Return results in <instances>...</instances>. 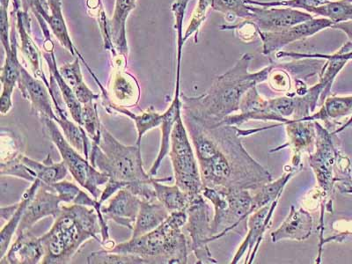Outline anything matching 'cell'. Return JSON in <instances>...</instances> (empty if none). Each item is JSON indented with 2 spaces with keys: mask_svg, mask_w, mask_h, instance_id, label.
Instances as JSON below:
<instances>
[{
  "mask_svg": "<svg viewBox=\"0 0 352 264\" xmlns=\"http://www.w3.org/2000/svg\"><path fill=\"white\" fill-rule=\"evenodd\" d=\"M182 115L196 153L204 187L252 191L272 181L270 172L243 146L239 127L206 126L190 115Z\"/></svg>",
  "mask_w": 352,
  "mask_h": 264,
  "instance_id": "cell-1",
  "label": "cell"
},
{
  "mask_svg": "<svg viewBox=\"0 0 352 264\" xmlns=\"http://www.w3.org/2000/svg\"><path fill=\"white\" fill-rule=\"evenodd\" d=\"M253 55L246 53L231 69L216 78L206 93L199 96L181 94L182 112L192 116L206 126H217L229 116L240 111L242 98L248 90L268 80L270 65L250 72Z\"/></svg>",
  "mask_w": 352,
  "mask_h": 264,
  "instance_id": "cell-2",
  "label": "cell"
},
{
  "mask_svg": "<svg viewBox=\"0 0 352 264\" xmlns=\"http://www.w3.org/2000/svg\"><path fill=\"white\" fill-rule=\"evenodd\" d=\"M54 224L41 236L44 248L43 264L69 263L86 242L102 244V226L92 207L71 204L62 206Z\"/></svg>",
  "mask_w": 352,
  "mask_h": 264,
  "instance_id": "cell-3",
  "label": "cell"
},
{
  "mask_svg": "<svg viewBox=\"0 0 352 264\" xmlns=\"http://www.w3.org/2000/svg\"><path fill=\"white\" fill-rule=\"evenodd\" d=\"M316 130V148L308 154V163L316 175L320 196V243L323 237V219L324 212L331 213L332 196L335 188L342 193H352V178L350 160L341 153L334 142L335 134H332L320 122L314 121Z\"/></svg>",
  "mask_w": 352,
  "mask_h": 264,
  "instance_id": "cell-4",
  "label": "cell"
},
{
  "mask_svg": "<svg viewBox=\"0 0 352 264\" xmlns=\"http://www.w3.org/2000/svg\"><path fill=\"white\" fill-rule=\"evenodd\" d=\"M186 210L171 212L168 218L148 234L116 244L111 252L140 256L150 263L186 264L190 243L182 228L186 225Z\"/></svg>",
  "mask_w": 352,
  "mask_h": 264,
  "instance_id": "cell-5",
  "label": "cell"
},
{
  "mask_svg": "<svg viewBox=\"0 0 352 264\" xmlns=\"http://www.w3.org/2000/svg\"><path fill=\"white\" fill-rule=\"evenodd\" d=\"M89 162L108 176L106 188L112 194L153 177L144 170L141 146L122 144L103 125L100 142L91 146Z\"/></svg>",
  "mask_w": 352,
  "mask_h": 264,
  "instance_id": "cell-6",
  "label": "cell"
},
{
  "mask_svg": "<svg viewBox=\"0 0 352 264\" xmlns=\"http://www.w3.org/2000/svg\"><path fill=\"white\" fill-rule=\"evenodd\" d=\"M202 195L214 207L210 222L212 241L235 230L252 214V195L250 190H218L204 187Z\"/></svg>",
  "mask_w": 352,
  "mask_h": 264,
  "instance_id": "cell-7",
  "label": "cell"
},
{
  "mask_svg": "<svg viewBox=\"0 0 352 264\" xmlns=\"http://www.w3.org/2000/svg\"><path fill=\"white\" fill-rule=\"evenodd\" d=\"M190 141L181 114L173 129L168 154L175 184L193 199L202 196L204 184L197 155Z\"/></svg>",
  "mask_w": 352,
  "mask_h": 264,
  "instance_id": "cell-8",
  "label": "cell"
},
{
  "mask_svg": "<svg viewBox=\"0 0 352 264\" xmlns=\"http://www.w3.org/2000/svg\"><path fill=\"white\" fill-rule=\"evenodd\" d=\"M44 132L54 144L63 162L67 166L69 172L78 185L86 188L94 199L99 200L102 190L100 187L106 185L109 177L91 164L83 154L78 153L66 138L55 121L50 118H41Z\"/></svg>",
  "mask_w": 352,
  "mask_h": 264,
  "instance_id": "cell-9",
  "label": "cell"
},
{
  "mask_svg": "<svg viewBox=\"0 0 352 264\" xmlns=\"http://www.w3.org/2000/svg\"><path fill=\"white\" fill-rule=\"evenodd\" d=\"M186 212L188 221L184 228L190 234V241L188 243L196 256L197 263H218L209 250V243L212 242L210 222L212 218L210 206L203 195L191 199Z\"/></svg>",
  "mask_w": 352,
  "mask_h": 264,
  "instance_id": "cell-10",
  "label": "cell"
},
{
  "mask_svg": "<svg viewBox=\"0 0 352 264\" xmlns=\"http://www.w3.org/2000/svg\"><path fill=\"white\" fill-rule=\"evenodd\" d=\"M334 22L327 18H314L312 20L285 28L278 32H262L258 36L263 42V54L270 56L276 52H280L289 44L313 36L325 28H331Z\"/></svg>",
  "mask_w": 352,
  "mask_h": 264,
  "instance_id": "cell-11",
  "label": "cell"
},
{
  "mask_svg": "<svg viewBox=\"0 0 352 264\" xmlns=\"http://www.w3.org/2000/svg\"><path fill=\"white\" fill-rule=\"evenodd\" d=\"M251 16L262 32H278L312 20V14L291 8H262L250 5Z\"/></svg>",
  "mask_w": 352,
  "mask_h": 264,
  "instance_id": "cell-12",
  "label": "cell"
},
{
  "mask_svg": "<svg viewBox=\"0 0 352 264\" xmlns=\"http://www.w3.org/2000/svg\"><path fill=\"white\" fill-rule=\"evenodd\" d=\"M18 88L22 97L28 100L32 113L41 118H50L58 122L54 102L48 87L42 80L36 78L22 65Z\"/></svg>",
  "mask_w": 352,
  "mask_h": 264,
  "instance_id": "cell-13",
  "label": "cell"
},
{
  "mask_svg": "<svg viewBox=\"0 0 352 264\" xmlns=\"http://www.w3.org/2000/svg\"><path fill=\"white\" fill-rule=\"evenodd\" d=\"M61 203L62 198L55 188L52 185L41 182L38 190L25 210L16 235L31 230L37 222L46 217L52 216L56 219L61 212Z\"/></svg>",
  "mask_w": 352,
  "mask_h": 264,
  "instance_id": "cell-14",
  "label": "cell"
},
{
  "mask_svg": "<svg viewBox=\"0 0 352 264\" xmlns=\"http://www.w3.org/2000/svg\"><path fill=\"white\" fill-rule=\"evenodd\" d=\"M15 10L12 12V26L10 32L11 48L5 50L6 59L1 68L2 94L0 96V113L8 115L11 111L14 102L12 94L15 87L18 85L21 77L22 65L19 60L18 43L16 37V21H15Z\"/></svg>",
  "mask_w": 352,
  "mask_h": 264,
  "instance_id": "cell-15",
  "label": "cell"
},
{
  "mask_svg": "<svg viewBox=\"0 0 352 264\" xmlns=\"http://www.w3.org/2000/svg\"><path fill=\"white\" fill-rule=\"evenodd\" d=\"M278 201L276 200L272 204L263 206L248 216L247 236L235 254L232 264L238 263L246 253L248 254L245 263H253L257 250L262 243L263 235L268 230L270 223H272L273 213L275 212L276 207L278 206Z\"/></svg>",
  "mask_w": 352,
  "mask_h": 264,
  "instance_id": "cell-16",
  "label": "cell"
},
{
  "mask_svg": "<svg viewBox=\"0 0 352 264\" xmlns=\"http://www.w3.org/2000/svg\"><path fill=\"white\" fill-rule=\"evenodd\" d=\"M285 126L287 133V142L270 152H278L289 147L294 153L292 166H303L301 162L303 154H310L316 148V130L314 122L300 119L290 121Z\"/></svg>",
  "mask_w": 352,
  "mask_h": 264,
  "instance_id": "cell-17",
  "label": "cell"
},
{
  "mask_svg": "<svg viewBox=\"0 0 352 264\" xmlns=\"http://www.w3.org/2000/svg\"><path fill=\"white\" fill-rule=\"evenodd\" d=\"M305 120L322 121L332 134H338L352 126V96L328 97L319 111L303 118Z\"/></svg>",
  "mask_w": 352,
  "mask_h": 264,
  "instance_id": "cell-18",
  "label": "cell"
},
{
  "mask_svg": "<svg viewBox=\"0 0 352 264\" xmlns=\"http://www.w3.org/2000/svg\"><path fill=\"white\" fill-rule=\"evenodd\" d=\"M21 4L14 5L15 9V21H16V28L19 36L21 38L20 50L22 56L30 65V68L34 77L40 78L46 86L48 87L50 92V83L43 71V55L37 47L36 43L31 36V21L30 14L22 10Z\"/></svg>",
  "mask_w": 352,
  "mask_h": 264,
  "instance_id": "cell-19",
  "label": "cell"
},
{
  "mask_svg": "<svg viewBox=\"0 0 352 264\" xmlns=\"http://www.w3.org/2000/svg\"><path fill=\"white\" fill-rule=\"evenodd\" d=\"M125 69L113 66L109 89L103 91L100 96L107 97L113 104L129 109L138 105L141 90L136 78Z\"/></svg>",
  "mask_w": 352,
  "mask_h": 264,
  "instance_id": "cell-20",
  "label": "cell"
},
{
  "mask_svg": "<svg viewBox=\"0 0 352 264\" xmlns=\"http://www.w3.org/2000/svg\"><path fill=\"white\" fill-rule=\"evenodd\" d=\"M142 200L126 188L119 190L110 198L108 206L102 207L107 221L111 220L118 226L130 229L134 228Z\"/></svg>",
  "mask_w": 352,
  "mask_h": 264,
  "instance_id": "cell-21",
  "label": "cell"
},
{
  "mask_svg": "<svg viewBox=\"0 0 352 264\" xmlns=\"http://www.w3.org/2000/svg\"><path fill=\"white\" fill-rule=\"evenodd\" d=\"M43 49V58L45 59L47 65H48L50 77L55 80L56 86L58 87L59 92H60L62 100H64L66 108H67L69 112H70L72 120L80 126L83 105L81 104L80 100H78L74 90L65 82V78H63L58 66H56L54 43H53L52 36L45 37V38H44Z\"/></svg>",
  "mask_w": 352,
  "mask_h": 264,
  "instance_id": "cell-22",
  "label": "cell"
},
{
  "mask_svg": "<svg viewBox=\"0 0 352 264\" xmlns=\"http://www.w3.org/2000/svg\"><path fill=\"white\" fill-rule=\"evenodd\" d=\"M43 256L44 248L40 237L34 236L30 230L15 236L0 263L37 264L42 263Z\"/></svg>",
  "mask_w": 352,
  "mask_h": 264,
  "instance_id": "cell-23",
  "label": "cell"
},
{
  "mask_svg": "<svg viewBox=\"0 0 352 264\" xmlns=\"http://www.w3.org/2000/svg\"><path fill=\"white\" fill-rule=\"evenodd\" d=\"M313 228L314 219L309 212L292 206L285 221L272 232V240L274 243L284 240L306 241L312 235Z\"/></svg>",
  "mask_w": 352,
  "mask_h": 264,
  "instance_id": "cell-24",
  "label": "cell"
},
{
  "mask_svg": "<svg viewBox=\"0 0 352 264\" xmlns=\"http://www.w3.org/2000/svg\"><path fill=\"white\" fill-rule=\"evenodd\" d=\"M181 78H176L175 96L173 98L170 105L164 113H162V124L160 125V131H162V138H160V146L157 155L152 166H151L148 174L155 177L158 174L159 169L163 160L168 155L169 149H170V140L173 129L179 116L182 114V100L180 92Z\"/></svg>",
  "mask_w": 352,
  "mask_h": 264,
  "instance_id": "cell-25",
  "label": "cell"
},
{
  "mask_svg": "<svg viewBox=\"0 0 352 264\" xmlns=\"http://www.w3.org/2000/svg\"><path fill=\"white\" fill-rule=\"evenodd\" d=\"M137 0H116L114 14L109 21L110 40L116 53L128 58L126 23L129 15L136 8Z\"/></svg>",
  "mask_w": 352,
  "mask_h": 264,
  "instance_id": "cell-26",
  "label": "cell"
},
{
  "mask_svg": "<svg viewBox=\"0 0 352 264\" xmlns=\"http://www.w3.org/2000/svg\"><path fill=\"white\" fill-rule=\"evenodd\" d=\"M102 104L109 114L116 113V114L125 116L135 122L138 133L136 142L138 146H141V141L147 132L153 129L160 128L162 124V114L155 111L153 108L144 110L140 115H137L129 109L113 104L107 97H102Z\"/></svg>",
  "mask_w": 352,
  "mask_h": 264,
  "instance_id": "cell-27",
  "label": "cell"
},
{
  "mask_svg": "<svg viewBox=\"0 0 352 264\" xmlns=\"http://www.w3.org/2000/svg\"><path fill=\"white\" fill-rule=\"evenodd\" d=\"M169 215V210L159 200L142 201L136 222L132 229L131 238L148 234L162 225Z\"/></svg>",
  "mask_w": 352,
  "mask_h": 264,
  "instance_id": "cell-28",
  "label": "cell"
},
{
  "mask_svg": "<svg viewBox=\"0 0 352 264\" xmlns=\"http://www.w3.org/2000/svg\"><path fill=\"white\" fill-rule=\"evenodd\" d=\"M49 6V15L46 22L49 25L50 30H52L56 39L62 47L67 50L74 56H78L80 60L86 65L87 69L89 65L87 64L86 60L81 56L80 53L74 46L69 33L67 25L63 14V1L62 0H47Z\"/></svg>",
  "mask_w": 352,
  "mask_h": 264,
  "instance_id": "cell-29",
  "label": "cell"
},
{
  "mask_svg": "<svg viewBox=\"0 0 352 264\" xmlns=\"http://www.w3.org/2000/svg\"><path fill=\"white\" fill-rule=\"evenodd\" d=\"M40 185L41 181L39 179H36L31 184V186L22 195L21 200L18 203L16 210L12 215L10 219L6 221V224L3 226L1 232H0V259L6 256L8 248H10L11 241L16 235L25 210H26L28 204L33 199Z\"/></svg>",
  "mask_w": 352,
  "mask_h": 264,
  "instance_id": "cell-30",
  "label": "cell"
},
{
  "mask_svg": "<svg viewBox=\"0 0 352 264\" xmlns=\"http://www.w3.org/2000/svg\"><path fill=\"white\" fill-rule=\"evenodd\" d=\"M303 166H292L290 170L285 172L276 181H272L257 188L252 196V213L263 206H268L279 200L289 181L298 173L302 170Z\"/></svg>",
  "mask_w": 352,
  "mask_h": 264,
  "instance_id": "cell-31",
  "label": "cell"
},
{
  "mask_svg": "<svg viewBox=\"0 0 352 264\" xmlns=\"http://www.w3.org/2000/svg\"><path fill=\"white\" fill-rule=\"evenodd\" d=\"M80 60V58L78 56H75L74 62L66 63L59 68V72L65 78V82L74 90L81 104L86 105L88 103L96 102L100 98V96L94 94L85 83Z\"/></svg>",
  "mask_w": 352,
  "mask_h": 264,
  "instance_id": "cell-32",
  "label": "cell"
},
{
  "mask_svg": "<svg viewBox=\"0 0 352 264\" xmlns=\"http://www.w3.org/2000/svg\"><path fill=\"white\" fill-rule=\"evenodd\" d=\"M170 181L172 177L153 178V185L155 190L157 200H159L170 213L186 210L191 202V198L177 185L168 186L164 184V182Z\"/></svg>",
  "mask_w": 352,
  "mask_h": 264,
  "instance_id": "cell-33",
  "label": "cell"
},
{
  "mask_svg": "<svg viewBox=\"0 0 352 264\" xmlns=\"http://www.w3.org/2000/svg\"><path fill=\"white\" fill-rule=\"evenodd\" d=\"M21 162L28 168L32 169L36 178L44 184L52 185L56 182L65 180L68 175V168L64 162L56 163L53 162L52 156L49 154L43 162H37L30 158L23 153L21 154Z\"/></svg>",
  "mask_w": 352,
  "mask_h": 264,
  "instance_id": "cell-34",
  "label": "cell"
},
{
  "mask_svg": "<svg viewBox=\"0 0 352 264\" xmlns=\"http://www.w3.org/2000/svg\"><path fill=\"white\" fill-rule=\"evenodd\" d=\"M212 8L224 14L226 21L250 20L251 16L250 5L247 0H212Z\"/></svg>",
  "mask_w": 352,
  "mask_h": 264,
  "instance_id": "cell-35",
  "label": "cell"
},
{
  "mask_svg": "<svg viewBox=\"0 0 352 264\" xmlns=\"http://www.w3.org/2000/svg\"><path fill=\"white\" fill-rule=\"evenodd\" d=\"M308 12L329 19L335 24L352 21V3L344 0H333L328 4L312 9Z\"/></svg>",
  "mask_w": 352,
  "mask_h": 264,
  "instance_id": "cell-36",
  "label": "cell"
},
{
  "mask_svg": "<svg viewBox=\"0 0 352 264\" xmlns=\"http://www.w3.org/2000/svg\"><path fill=\"white\" fill-rule=\"evenodd\" d=\"M86 6L88 14H89L91 17L96 19V21L98 22L104 49L111 53L112 58L118 56L114 46H113L111 40H110L109 32V20L107 18L102 0H86Z\"/></svg>",
  "mask_w": 352,
  "mask_h": 264,
  "instance_id": "cell-37",
  "label": "cell"
},
{
  "mask_svg": "<svg viewBox=\"0 0 352 264\" xmlns=\"http://www.w3.org/2000/svg\"><path fill=\"white\" fill-rule=\"evenodd\" d=\"M80 127L84 129L93 144H98L102 137V124L100 120L98 108L96 102L83 105Z\"/></svg>",
  "mask_w": 352,
  "mask_h": 264,
  "instance_id": "cell-38",
  "label": "cell"
},
{
  "mask_svg": "<svg viewBox=\"0 0 352 264\" xmlns=\"http://www.w3.org/2000/svg\"><path fill=\"white\" fill-rule=\"evenodd\" d=\"M89 264H147L146 261L140 256L130 254L111 252L102 250L89 254L87 257Z\"/></svg>",
  "mask_w": 352,
  "mask_h": 264,
  "instance_id": "cell-39",
  "label": "cell"
},
{
  "mask_svg": "<svg viewBox=\"0 0 352 264\" xmlns=\"http://www.w3.org/2000/svg\"><path fill=\"white\" fill-rule=\"evenodd\" d=\"M333 0H278V1H257V0H247L248 4L262 6V8H291L304 9L307 12L312 9L328 4Z\"/></svg>",
  "mask_w": 352,
  "mask_h": 264,
  "instance_id": "cell-40",
  "label": "cell"
},
{
  "mask_svg": "<svg viewBox=\"0 0 352 264\" xmlns=\"http://www.w3.org/2000/svg\"><path fill=\"white\" fill-rule=\"evenodd\" d=\"M21 154L8 162H0V175L14 176L32 184L36 180V175L32 169L21 162Z\"/></svg>",
  "mask_w": 352,
  "mask_h": 264,
  "instance_id": "cell-41",
  "label": "cell"
},
{
  "mask_svg": "<svg viewBox=\"0 0 352 264\" xmlns=\"http://www.w3.org/2000/svg\"><path fill=\"white\" fill-rule=\"evenodd\" d=\"M212 8V0H198L196 8L192 14L190 24L184 34V43L195 34V43H197L198 34L204 21L206 20L207 12Z\"/></svg>",
  "mask_w": 352,
  "mask_h": 264,
  "instance_id": "cell-42",
  "label": "cell"
},
{
  "mask_svg": "<svg viewBox=\"0 0 352 264\" xmlns=\"http://www.w3.org/2000/svg\"><path fill=\"white\" fill-rule=\"evenodd\" d=\"M190 0H175L172 5L171 11L175 17V30L177 34V65H182V48H184V20L185 12H186L188 2Z\"/></svg>",
  "mask_w": 352,
  "mask_h": 264,
  "instance_id": "cell-43",
  "label": "cell"
},
{
  "mask_svg": "<svg viewBox=\"0 0 352 264\" xmlns=\"http://www.w3.org/2000/svg\"><path fill=\"white\" fill-rule=\"evenodd\" d=\"M21 9L25 12H33L38 22L42 32L50 31L46 20L49 15V6L47 0H21Z\"/></svg>",
  "mask_w": 352,
  "mask_h": 264,
  "instance_id": "cell-44",
  "label": "cell"
},
{
  "mask_svg": "<svg viewBox=\"0 0 352 264\" xmlns=\"http://www.w3.org/2000/svg\"><path fill=\"white\" fill-rule=\"evenodd\" d=\"M22 143L18 137L15 136L14 132L4 130L1 133V162H8L16 158L21 152Z\"/></svg>",
  "mask_w": 352,
  "mask_h": 264,
  "instance_id": "cell-45",
  "label": "cell"
},
{
  "mask_svg": "<svg viewBox=\"0 0 352 264\" xmlns=\"http://www.w3.org/2000/svg\"><path fill=\"white\" fill-rule=\"evenodd\" d=\"M220 30H236L239 36L244 42H250L258 36L259 28L253 21L250 20H242L237 24H225L219 26Z\"/></svg>",
  "mask_w": 352,
  "mask_h": 264,
  "instance_id": "cell-46",
  "label": "cell"
},
{
  "mask_svg": "<svg viewBox=\"0 0 352 264\" xmlns=\"http://www.w3.org/2000/svg\"><path fill=\"white\" fill-rule=\"evenodd\" d=\"M268 81L270 87L276 92L289 93L292 89V80L290 74L284 69L272 68L270 71Z\"/></svg>",
  "mask_w": 352,
  "mask_h": 264,
  "instance_id": "cell-47",
  "label": "cell"
},
{
  "mask_svg": "<svg viewBox=\"0 0 352 264\" xmlns=\"http://www.w3.org/2000/svg\"><path fill=\"white\" fill-rule=\"evenodd\" d=\"M52 186L55 188L56 192L61 197L63 203L74 204L81 190L76 184H72L71 182L63 180L56 184H52Z\"/></svg>",
  "mask_w": 352,
  "mask_h": 264,
  "instance_id": "cell-48",
  "label": "cell"
},
{
  "mask_svg": "<svg viewBox=\"0 0 352 264\" xmlns=\"http://www.w3.org/2000/svg\"><path fill=\"white\" fill-rule=\"evenodd\" d=\"M332 30H340L346 34V36L352 43V21L339 22L331 27Z\"/></svg>",
  "mask_w": 352,
  "mask_h": 264,
  "instance_id": "cell-49",
  "label": "cell"
},
{
  "mask_svg": "<svg viewBox=\"0 0 352 264\" xmlns=\"http://www.w3.org/2000/svg\"><path fill=\"white\" fill-rule=\"evenodd\" d=\"M18 207V204H12V206L2 207L1 210H0V216H1V219L3 221L4 220L10 219L12 214H14L15 210H16Z\"/></svg>",
  "mask_w": 352,
  "mask_h": 264,
  "instance_id": "cell-50",
  "label": "cell"
}]
</instances>
